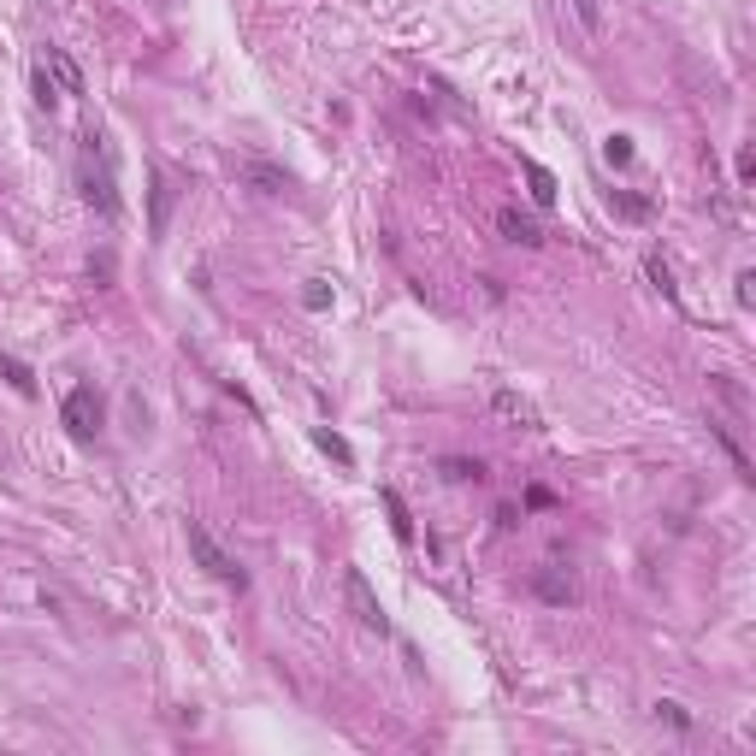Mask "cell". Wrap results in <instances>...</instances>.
Here are the masks:
<instances>
[{
    "mask_svg": "<svg viewBox=\"0 0 756 756\" xmlns=\"http://www.w3.org/2000/svg\"><path fill=\"white\" fill-rule=\"evenodd\" d=\"M77 189L95 213H119V178H113V154H107V136H83V160H77Z\"/></svg>",
    "mask_w": 756,
    "mask_h": 756,
    "instance_id": "1",
    "label": "cell"
},
{
    "mask_svg": "<svg viewBox=\"0 0 756 756\" xmlns=\"http://www.w3.org/2000/svg\"><path fill=\"white\" fill-rule=\"evenodd\" d=\"M60 420H65V432H71L77 443H89L95 432H101V420H107L101 390H95V384H71V390H65V402H60Z\"/></svg>",
    "mask_w": 756,
    "mask_h": 756,
    "instance_id": "2",
    "label": "cell"
},
{
    "mask_svg": "<svg viewBox=\"0 0 756 756\" xmlns=\"http://www.w3.org/2000/svg\"><path fill=\"white\" fill-rule=\"evenodd\" d=\"M189 556H195V562L207 567L213 579H225V585H237V591L249 585V573L237 567V556H225V550H219V538H213V532H207L201 520H189Z\"/></svg>",
    "mask_w": 756,
    "mask_h": 756,
    "instance_id": "3",
    "label": "cell"
},
{
    "mask_svg": "<svg viewBox=\"0 0 756 756\" xmlns=\"http://www.w3.org/2000/svg\"><path fill=\"white\" fill-rule=\"evenodd\" d=\"M343 597H349V609H355V621L367 632H384L390 621H384V609H378V597H373V585H367V573L361 567H349L343 573Z\"/></svg>",
    "mask_w": 756,
    "mask_h": 756,
    "instance_id": "4",
    "label": "cell"
},
{
    "mask_svg": "<svg viewBox=\"0 0 756 756\" xmlns=\"http://www.w3.org/2000/svg\"><path fill=\"white\" fill-rule=\"evenodd\" d=\"M172 201H178V189H172V178L154 166V172H148V237H154V243H160L166 225H172Z\"/></svg>",
    "mask_w": 756,
    "mask_h": 756,
    "instance_id": "5",
    "label": "cell"
},
{
    "mask_svg": "<svg viewBox=\"0 0 756 756\" xmlns=\"http://www.w3.org/2000/svg\"><path fill=\"white\" fill-rule=\"evenodd\" d=\"M497 231H503L508 243H520V249H538V243H544L538 219H532V213H520V207H503V213H497Z\"/></svg>",
    "mask_w": 756,
    "mask_h": 756,
    "instance_id": "6",
    "label": "cell"
},
{
    "mask_svg": "<svg viewBox=\"0 0 756 756\" xmlns=\"http://www.w3.org/2000/svg\"><path fill=\"white\" fill-rule=\"evenodd\" d=\"M42 65H48V77L60 83V95H83V71H77V60H71L65 48H48Z\"/></svg>",
    "mask_w": 756,
    "mask_h": 756,
    "instance_id": "7",
    "label": "cell"
},
{
    "mask_svg": "<svg viewBox=\"0 0 756 756\" xmlns=\"http://www.w3.org/2000/svg\"><path fill=\"white\" fill-rule=\"evenodd\" d=\"M243 184H254L260 195H284L290 189V172L284 166H266V160H243Z\"/></svg>",
    "mask_w": 756,
    "mask_h": 756,
    "instance_id": "8",
    "label": "cell"
},
{
    "mask_svg": "<svg viewBox=\"0 0 756 756\" xmlns=\"http://www.w3.org/2000/svg\"><path fill=\"white\" fill-rule=\"evenodd\" d=\"M491 408L503 414L508 426H526V432L538 426V414H532V402H526V396H514V390H497V396H491Z\"/></svg>",
    "mask_w": 756,
    "mask_h": 756,
    "instance_id": "9",
    "label": "cell"
},
{
    "mask_svg": "<svg viewBox=\"0 0 756 756\" xmlns=\"http://www.w3.org/2000/svg\"><path fill=\"white\" fill-rule=\"evenodd\" d=\"M378 503H384V514H390V532H396V538L408 544V538H414V520H408V503H402V497H396L390 485L378 491Z\"/></svg>",
    "mask_w": 756,
    "mask_h": 756,
    "instance_id": "10",
    "label": "cell"
},
{
    "mask_svg": "<svg viewBox=\"0 0 756 756\" xmlns=\"http://www.w3.org/2000/svg\"><path fill=\"white\" fill-rule=\"evenodd\" d=\"M526 184H532V201H538V207H556V178H550L538 160H526Z\"/></svg>",
    "mask_w": 756,
    "mask_h": 756,
    "instance_id": "11",
    "label": "cell"
},
{
    "mask_svg": "<svg viewBox=\"0 0 756 756\" xmlns=\"http://www.w3.org/2000/svg\"><path fill=\"white\" fill-rule=\"evenodd\" d=\"M538 597H550V603H573V579H562L556 567H544V573H538Z\"/></svg>",
    "mask_w": 756,
    "mask_h": 756,
    "instance_id": "12",
    "label": "cell"
},
{
    "mask_svg": "<svg viewBox=\"0 0 756 756\" xmlns=\"http://www.w3.org/2000/svg\"><path fill=\"white\" fill-rule=\"evenodd\" d=\"M644 272H650V284H656L668 302L680 296V284H674V272H668V260H662V254H650V260H644Z\"/></svg>",
    "mask_w": 756,
    "mask_h": 756,
    "instance_id": "13",
    "label": "cell"
},
{
    "mask_svg": "<svg viewBox=\"0 0 756 756\" xmlns=\"http://www.w3.org/2000/svg\"><path fill=\"white\" fill-rule=\"evenodd\" d=\"M314 443H319V449H325V455H331V461H343V467H349V461H355V449H349V443L337 438V432H331V426H314Z\"/></svg>",
    "mask_w": 756,
    "mask_h": 756,
    "instance_id": "14",
    "label": "cell"
},
{
    "mask_svg": "<svg viewBox=\"0 0 756 756\" xmlns=\"http://www.w3.org/2000/svg\"><path fill=\"white\" fill-rule=\"evenodd\" d=\"M0 373L12 378V390H18V396H36V378H30V367H24V361H12V355H0Z\"/></svg>",
    "mask_w": 756,
    "mask_h": 756,
    "instance_id": "15",
    "label": "cell"
},
{
    "mask_svg": "<svg viewBox=\"0 0 756 756\" xmlns=\"http://www.w3.org/2000/svg\"><path fill=\"white\" fill-rule=\"evenodd\" d=\"M30 83H36V107H48V113H54V107H60V83L48 77V65H36V77H30Z\"/></svg>",
    "mask_w": 756,
    "mask_h": 756,
    "instance_id": "16",
    "label": "cell"
},
{
    "mask_svg": "<svg viewBox=\"0 0 756 756\" xmlns=\"http://www.w3.org/2000/svg\"><path fill=\"white\" fill-rule=\"evenodd\" d=\"M443 473H449L455 485H467V479L479 485V479H485V467H479V461H443Z\"/></svg>",
    "mask_w": 756,
    "mask_h": 756,
    "instance_id": "17",
    "label": "cell"
},
{
    "mask_svg": "<svg viewBox=\"0 0 756 756\" xmlns=\"http://www.w3.org/2000/svg\"><path fill=\"white\" fill-rule=\"evenodd\" d=\"M603 160H609V166H627L632 160V136H609V142H603Z\"/></svg>",
    "mask_w": 756,
    "mask_h": 756,
    "instance_id": "18",
    "label": "cell"
},
{
    "mask_svg": "<svg viewBox=\"0 0 756 756\" xmlns=\"http://www.w3.org/2000/svg\"><path fill=\"white\" fill-rule=\"evenodd\" d=\"M615 213H627V219H650V201H638V195H615Z\"/></svg>",
    "mask_w": 756,
    "mask_h": 756,
    "instance_id": "19",
    "label": "cell"
},
{
    "mask_svg": "<svg viewBox=\"0 0 756 756\" xmlns=\"http://www.w3.org/2000/svg\"><path fill=\"white\" fill-rule=\"evenodd\" d=\"M733 296H739V308H751L756 302V272H739V278H733Z\"/></svg>",
    "mask_w": 756,
    "mask_h": 756,
    "instance_id": "20",
    "label": "cell"
},
{
    "mask_svg": "<svg viewBox=\"0 0 756 756\" xmlns=\"http://www.w3.org/2000/svg\"><path fill=\"white\" fill-rule=\"evenodd\" d=\"M573 12H579V24H585V30H603V12H597V0H573Z\"/></svg>",
    "mask_w": 756,
    "mask_h": 756,
    "instance_id": "21",
    "label": "cell"
},
{
    "mask_svg": "<svg viewBox=\"0 0 756 756\" xmlns=\"http://www.w3.org/2000/svg\"><path fill=\"white\" fill-rule=\"evenodd\" d=\"M302 302H308V308H314V314H319V308H331V290H325V284H319V278H314V284H308V296H302Z\"/></svg>",
    "mask_w": 756,
    "mask_h": 756,
    "instance_id": "22",
    "label": "cell"
},
{
    "mask_svg": "<svg viewBox=\"0 0 756 756\" xmlns=\"http://www.w3.org/2000/svg\"><path fill=\"white\" fill-rule=\"evenodd\" d=\"M656 709H662V715H668V721H674V727H692V715H686V709H680V703H656Z\"/></svg>",
    "mask_w": 756,
    "mask_h": 756,
    "instance_id": "23",
    "label": "cell"
},
{
    "mask_svg": "<svg viewBox=\"0 0 756 756\" xmlns=\"http://www.w3.org/2000/svg\"><path fill=\"white\" fill-rule=\"evenodd\" d=\"M751 172H756V154L751 148H739V184H751Z\"/></svg>",
    "mask_w": 756,
    "mask_h": 756,
    "instance_id": "24",
    "label": "cell"
}]
</instances>
